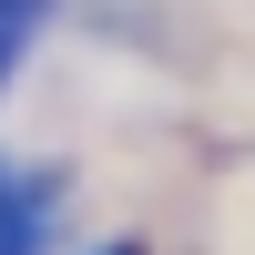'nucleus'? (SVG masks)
Segmentation results:
<instances>
[{"instance_id":"obj_1","label":"nucleus","mask_w":255,"mask_h":255,"mask_svg":"<svg viewBox=\"0 0 255 255\" xmlns=\"http://www.w3.org/2000/svg\"><path fill=\"white\" fill-rule=\"evenodd\" d=\"M31 245H41V194L0 174V255H31Z\"/></svg>"},{"instance_id":"obj_2","label":"nucleus","mask_w":255,"mask_h":255,"mask_svg":"<svg viewBox=\"0 0 255 255\" xmlns=\"http://www.w3.org/2000/svg\"><path fill=\"white\" fill-rule=\"evenodd\" d=\"M41 31V0H0V72L20 61V41Z\"/></svg>"},{"instance_id":"obj_3","label":"nucleus","mask_w":255,"mask_h":255,"mask_svg":"<svg viewBox=\"0 0 255 255\" xmlns=\"http://www.w3.org/2000/svg\"><path fill=\"white\" fill-rule=\"evenodd\" d=\"M113 255H133V245H113Z\"/></svg>"}]
</instances>
